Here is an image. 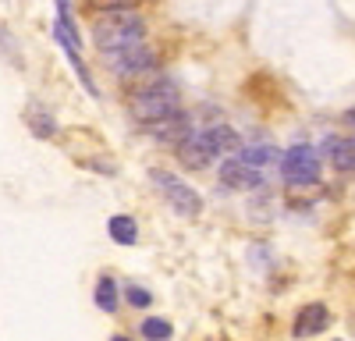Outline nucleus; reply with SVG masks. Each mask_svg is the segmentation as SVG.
Listing matches in <instances>:
<instances>
[{
  "label": "nucleus",
  "mask_w": 355,
  "mask_h": 341,
  "mask_svg": "<svg viewBox=\"0 0 355 341\" xmlns=\"http://www.w3.org/2000/svg\"><path fill=\"white\" fill-rule=\"evenodd\" d=\"M146 40V18L132 8H103L93 18V43L100 53L107 50H125Z\"/></svg>",
  "instance_id": "f257e3e1"
},
{
  "label": "nucleus",
  "mask_w": 355,
  "mask_h": 341,
  "mask_svg": "<svg viewBox=\"0 0 355 341\" xmlns=\"http://www.w3.org/2000/svg\"><path fill=\"white\" fill-rule=\"evenodd\" d=\"M128 110H132V118L142 121V125H153L160 118H167V114L174 110H182V100H178V89L171 82H150V85H142V89L132 93L128 100Z\"/></svg>",
  "instance_id": "f03ea898"
},
{
  "label": "nucleus",
  "mask_w": 355,
  "mask_h": 341,
  "mask_svg": "<svg viewBox=\"0 0 355 341\" xmlns=\"http://www.w3.org/2000/svg\"><path fill=\"white\" fill-rule=\"evenodd\" d=\"M103 61H107V71H110V75H117V78L128 82V78H135V75L153 71L157 53L146 46V43H135V46H125V50H107Z\"/></svg>",
  "instance_id": "7ed1b4c3"
},
{
  "label": "nucleus",
  "mask_w": 355,
  "mask_h": 341,
  "mask_svg": "<svg viewBox=\"0 0 355 341\" xmlns=\"http://www.w3.org/2000/svg\"><path fill=\"white\" fill-rule=\"evenodd\" d=\"M281 178L288 185H316L320 182V153L313 146H291L281 157Z\"/></svg>",
  "instance_id": "20e7f679"
},
{
  "label": "nucleus",
  "mask_w": 355,
  "mask_h": 341,
  "mask_svg": "<svg viewBox=\"0 0 355 341\" xmlns=\"http://www.w3.org/2000/svg\"><path fill=\"white\" fill-rule=\"evenodd\" d=\"M153 185L167 195V203L182 213V217H199L202 213V199H199V192L192 189V185H185L182 178H174L171 170H153Z\"/></svg>",
  "instance_id": "39448f33"
},
{
  "label": "nucleus",
  "mask_w": 355,
  "mask_h": 341,
  "mask_svg": "<svg viewBox=\"0 0 355 341\" xmlns=\"http://www.w3.org/2000/svg\"><path fill=\"white\" fill-rule=\"evenodd\" d=\"M220 182H224L227 189L249 192V189H259V185H263V170L252 167V164H245V160H239V157H231V160L220 164Z\"/></svg>",
  "instance_id": "423d86ee"
},
{
  "label": "nucleus",
  "mask_w": 355,
  "mask_h": 341,
  "mask_svg": "<svg viewBox=\"0 0 355 341\" xmlns=\"http://www.w3.org/2000/svg\"><path fill=\"white\" fill-rule=\"evenodd\" d=\"M146 128H150L160 142H167V146H182V142L196 132L192 121L185 118L182 110H174V114H167V118H160V121H153V125H146Z\"/></svg>",
  "instance_id": "0eeeda50"
},
{
  "label": "nucleus",
  "mask_w": 355,
  "mask_h": 341,
  "mask_svg": "<svg viewBox=\"0 0 355 341\" xmlns=\"http://www.w3.org/2000/svg\"><path fill=\"white\" fill-rule=\"evenodd\" d=\"M202 139H206V146H210V153L214 157H234L242 150V135L234 132L227 121H217V125H210L202 132Z\"/></svg>",
  "instance_id": "6e6552de"
},
{
  "label": "nucleus",
  "mask_w": 355,
  "mask_h": 341,
  "mask_svg": "<svg viewBox=\"0 0 355 341\" xmlns=\"http://www.w3.org/2000/svg\"><path fill=\"white\" fill-rule=\"evenodd\" d=\"M327 324H331V309L323 306V302H309V306H302L299 309V317H295V338H313V334H320V331H327Z\"/></svg>",
  "instance_id": "1a4fd4ad"
},
{
  "label": "nucleus",
  "mask_w": 355,
  "mask_h": 341,
  "mask_svg": "<svg viewBox=\"0 0 355 341\" xmlns=\"http://www.w3.org/2000/svg\"><path fill=\"white\" fill-rule=\"evenodd\" d=\"M174 153H178V160H182V167H189V170H202V167H210V160H214L202 132H192L182 146H174Z\"/></svg>",
  "instance_id": "9d476101"
},
{
  "label": "nucleus",
  "mask_w": 355,
  "mask_h": 341,
  "mask_svg": "<svg viewBox=\"0 0 355 341\" xmlns=\"http://www.w3.org/2000/svg\"><path fill=\"white\" fill-rule=\"evenodd\" d=\"M327 150V160L338 167V170H355V139H341V135H331L323 142Z\"/></svg>",
  "instance_id": "9b49d317"
},
{
  "label": "nucleus",
  "mask_w": 355,
  "mask_h": 341,
  "mask_svg": "<svg viewBox=\"0 0 355 341\" xmlns=\"http://www.w3.org/2000/svg\"><path fill=\"white\" fill-rule=\"evenodd\" d=\"M239 160H245V164H252V167H266V164H274L277 160V146L270 139H259V142H242V150H239Z\"/></svg>",
  "instance_id": "f8f14e48"
},
{
  "label": "nucleus",
  "mask_w": 355,
  "mask_h": 341,
  "mask_svg": "<svg viewBox=\"0 0 355 341\" xmlns=\"http://www.w3.org/2000/svg\"><path fill=\"white\" fill-rule=\"evenodd\" d=\"M107 231H110V238H114L117 245H135V242H139V224H135V217H128V213L110 217Z\"/></svg>",
  "instance_id": "ddd939ff"
},
{
  "label": "nucleus",
  "mask_w": 355,
  "mask_h": 341,
  "mask_svg": "<svg viewBox=\"0 0 355 341\" xmlns=\"http://www.w3.org/2000/svg\"><path fill=\"white\" fill-rule=\"evenodd\" d=\"M28 128H33V135H40V139L57 135V125H53V118L43 107H28Z\"/></svg>",
  "instance_id": "4468645a"
},
{
  "label": "nucleus",
  "mask_w": 355,
  "mask_h": 341,
  "mask_svg": "<svg viewBox=\"0 0 355 341\" xmlns=\"http://www.w3.org/2000/svg\"><path fill=\"white\" fill-rule=\"evenodd\" d=\"M96 306H100L103 313H114V309H117V284H114L110 277H100V281H96Z\"/></svg>",
  "instance_id": "2eb2a0df"
},
{
  "label": "nucleus",
  "mask_w": 355,
  "mask_h": 341,
  "mask_svg": "<svg viewBox=\"0 0 355 341\" xmlns=\"http://www.w3.org/2000/svg\"><path fill=\"white\" fill-rule=\"evenodd\" d=\"M142 338H146V341H167V338H171V324L160 320V317L142 320Z\"/></svg>",
  "instance_id": "dca6fc26"
},
{
  "label": "nucleus",
  "mask_w": 355,
  "mask_h": 341,
  "mask_svg": "<svg viewBox=\"0 0 355 341\" xmlns=\"http://www.w3.org/2000/svg\"><path fill=\"white\" fill-rule=\"evenodd\" d=\"M128 302H132V306H139V309H146V306L153 302V295L146 292V288H135V284H132V288H128Z\"/></svg>",
  "instance_id": "f3484780"
},
{
  "label": "nucleus",
  "mask_w": 355,
  "mask_h": 341,
  "mask_svg": "<svg viewBox=\"0 0 355 341\" xmlns=\"http://www.w3.org/2000/svg\"><path fill=\"white\" fill-rule=\"evenodd\" d=\"M96 8H128V4H135V0H93Z\"/></svg>",
  "instance_id": "a211bd4d"
},
{
  "label": "nucleus",
  "mask_w": 355,
  "mask_h": 341,
  "mask_svg": "<svg viewBox=\"0 0 355 341\" xmlns=\"http://www.w3.org/2000/svg\"><path fill=\"white\" fill-rule=\"evenodd\" d=\"M110 341H132V338H125V334H114Z\"/></svg>",
  "instance_id": "6ab92c4d"
},
{
  "label": "nucleus",
  "mask_w": 355,
  "mask_h": 341,
  "mask_svg": "<svg viewBox=\"0 0 355 341\" xmlns=\"http://www.w3.org/2000/svg\"><path fill=\"white\" fill-rule=\"evenodd\" d=\"M348 121H352V125H355V110H352V114H348Z\"/></svg>",
  "instance_id": "aec40b11"
}]
</instances>
